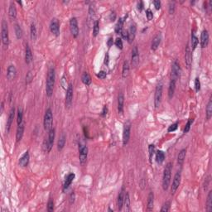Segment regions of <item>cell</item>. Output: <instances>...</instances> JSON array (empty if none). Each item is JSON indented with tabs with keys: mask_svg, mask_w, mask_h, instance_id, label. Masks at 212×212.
Returning a JSON list of instances; mask_svg holds the SVG:
<instances>
[{
	"mask_svg": "<svg viewBox=\"0 0 212 212\" xmlns=\"http://www.w3.org/2000/svg\"><path fill=\"white\" fill-rule=\"evenodd\" d=\"M148 152H149V161H150V162H152V159H153V157L154 155V152H155V146H154V144L149 145Z\"/></svg>",
	"mask_w": 212,
	"mask_h": 212,
	"instance_id": "obj_43",
	"label": "cell"
},
{
	"mask_svg": "<svg viewBox=\"0 0 212 212\" xmlns=\"http://www.w3.org/2000/svg\"><path fill=\"white\" fill-rule=\"evenodd\" d=\"M47 211L49 212H52L54 211V202L52 199H50L48 204H47Z\"/></svg>",
	"mask_w": 212,
	"mask_h": 212,
	"instance_id": "obj_48",
	"label": "cell"
},
{
	"mask_svg": "<svg viewBox=\"0 0 212 212\" xmlns=\"http://www.w3.org/2000/svg\"><path fill=\"white\" fill-rule=\"evenodd\" d=\"M14 116H15V109L14 108H12L9 112V114H8V120H7V126H6V132L8 133L10 131L11 126L13 124V119H14Z\"/></svg>",
	"mask_w": 212,
	"mask_h": 212,
	"instance_id": "obj_16",
	"label": "cell"
},
{
	"mask_svg": "<svg viewBox=\"0 0 212 212\" xmlns=\"http://www.w3.org/2000/svg\"><path fill=\"white\" fill-rule=\"evenodd\" d=\"M108 113V108H107V106L105 105V106H104L103 108V111H102V113H101V116L102 117H104L106 114Z\"/></svg>",
	"mask_w": 212,
	"mask_h": 212,
	"instance_id": "obj_57",
	"label": "cell"
},
{
	"mask_svg": "<svg viewBox=\"0 0 212 212\" xmlns=\"http://www.w3.org/2000/svg\"><path fill=\"white\" fill-rule=\"evenodd\" d=\"M113 44H114V39L112 37H110L109 40H108V41H107V45H108L109 47H111L113 46Z\"/></svg>",
	"mask_w": 212,
	"mask_h": 212,
	"instance_id": "obj_58",
	"label": "cell"
},
{
	"mask_svg": "<svg viewBox=\"0 0 212 212\" xmlns=\"http://www.w3.org/2000/svg\"><path fill=\"white\" fill-rule=\"evenodd\" d=\"M74 202H75V193L72 192L70 196V203L72 204V203H74Z\"/></svg>",
	"mask_w": 212,
	"mask_h": 212,
	"instance_id": "obj_60",
	"label": "cell"
},
{
	"mask_svg": "<svg viewBox=\"0 0 212 212\" xmlns=\"http://www.w3.org/2000/svg\"><path fill=\"white\" fill-rule=\"evenodd\" d=\"M50 29L52 33L56 36L60 35V27H59V22L56 18H53L50 24Z\"/></svg>",
	"mask_w": 212,
	"mask_h": 212,
	"instance_id": "obj_14",
	"label": "cell"
},
{
	"mask_svg": "<svg viewBox=\"0 0 212 212\" xmlns=\"http://www.w3.org/2000/svg\"><path fill=\"white\" fill-rule=\"evenodd\" d=\"M185 62L187 68L191 67L192 63V52L189 46H186V52H185Z\"/></svg>",
	"mask_w": 212,
	"mask_h": 212,
	"instance_id": "obj_15",
	"label": "cell"
},
{
	"mask_svg": "<svg viewBox=\"0 0 212 212\" xmlns=\"http://www.w3.org/2000/svg\"><path fill=\"white\" fill-rule=\"evenodd\" d=\"M54 139H55V129H52L49 131V134H48V139L47 141V147L45 148V150L47 151V153H49L52 150V146L54 143Z\"/></svg>",
	"mask_w": 212,
	"mask_h": 212,
	"instance_id": "obj_12",
	"label": "cell"
},
{
	"mask_svg": "<svg viewBox=\"0 0 212 212\" xmlns=\"http://www.w3.org/2000/svg\"><path fill=\"white\" fill-rule=\"evenodd\" d=\"M79 152H80V162L81 165H85V163L86 162L87 160V156H88V148L85 147V146H82V145H80V148H79Z\"/></svg>",
	"mask_w": 212,
	"mask_h": 212,
	"instance_id": "obj_9",
	"label": "cell"
},
{
	"mask_svg": "<svg viewBox=\"0 0 212 212\" xmlns=\"http://www.w3.org/2000/svg\"><path fill=\"white\" fill-rule=\"evenodd\" d=\"M162 98V84L160 83L157 85L154 94V105L156 108H158L160 105L161 101Z\"/></svg>",
	"mask_w": 212,
	"mask_h": 212,
	"instance_id": "obj_5",
	"label": "cell"
},
{
	"mask_svg": "<svg viewBox=\"0 0 212 212\" xmlns=\"http://www.w3.org/2000/svg\"><path fill=\"white\" fill-rule=\"evenodd\" d=\"M32 80H33V75H32V73H31V71H28V72L27 73V76H26V84L27 85H29L30 83H31Z\"/></svg>",
	"mask_w": 212,
	"mask_h": 212,
	"instance_id": "obj_47",
	"label": "cell"
},
{
	"mask_svg": "<svg viewBox=\"0 0 212 212\" xmlns=\"http://www.w3.org/2000/svg\"><path fill=\"white\" fill-rule=\"evenodd\" d=\"M210 181H211V176H208L206 178V180H205V182H204V191L206 192L207 190V188H208V186H209V183H210Z\"/></svg>",
	"mask_w": 212,
	"mask_h": 212,
	"instance_id": "obj_54",
	"label": "cell"
},
{
	"mask_svg": "<svg viewBox=\"0 0 212 212\" xmlns=\"http://www.w3.org/2000/svg\"><path fill=\"white\" fill-rule=\"evenodd\" d=\"M193 122H194V119H190L188 120V122H187L186 124V127H185V129H184V134H186V133L189 132V130L191 129V125H192Z\"/></svg>",
	"mask_w": 212,
	"mask_h": 212,
	"instance_id": "obj_46",
	"label": "cell"
},
{
	"mask_svg": "<svg viewBox=\"0 0 212 212\" xmlns=\"http://www.w3.org/2000/svg\"><path fill=\"white\" fill-rule=\"evenodd\" d=\"M175 12V2H170L169 3V13L173 14Z\"/></svg>",
	"mask_w": 212,
	"mask_h": 212,
	"instance_id": "obj_50",
	"label": "cell"
},
{
	"mask_svg": "<svg viewBox=\"0 0 212 212\" xmlns=\"http://www.w3.org/2000/svg\"><path fill=\"white\" fill-rule=\"evenodd\" d=\"M139 63V52L138 50V47H134L133 48V51H132L131 64H132V66L136 67V66H138Z\"/></svg>",
	"mask_w": 212,
	"mask_h": 212,
	"instance_id": "obj_13",
	"label": "cell"
},
{
	"mask_svg": "<svg viewBox=\"0 0 212 212\" xmlns=\"http://www.w3.org/2000/svg\"><path fill=\"white\" fill-rule=\"evenodd\" d=\"M186 149H181V150L179 152L178 156H177V162H178V164L180 166L183 165L184 161H185V158H186Z\"/></svg>",
	"mask_w": 212,
	"mask_h": 212,
	"instance_id": "obj_28",
	"label": "cell"
},
{
	"mask_svg": "<svg viewBox=\"0 0 212 212\" xmlns=\"http://www.w3.org/2000/svg\"><path fill=\"white\" fill-rule=\"evenodd\" d=\"M124 197H125V191H124V187L123 186L122 189H121V191L119 192V197H118V202H117L119 211H121L122 208H123V206H124Z\"/></svg>",
	"mask_w": 212,
	"mask_h": 212,
	"instance_id": "obj_21",
	"label": "cell"
},
{
	"mask_svg": "<svg viewBox=\"0 0 212 212\" xmlns=\"http://www.w3.org/2000/svg\"><path fill=\"white\" fill-rule=\"evenodd\" d=\"M104 63H105L106 65L109 64V55H108V54L105 55V61H104Z\"/></svg>",
	"mask_w": 212,
	"mask_h": 212,
	"instance_id": "obj_63",
	"label": "cell"
},
{
	"mask_svg": "<svg viewBox=\"0 0 212 212\" xmlns=\"http://www.w3.org/2000/svg\"><path fill=\"white\" fill-rule=\"evenodd\" d=\"M181 171H178L176 173V175L174 176V179L172 181V185L171 187V194H175V192H176V190L178 189V187L180 186V183H181Z\"/></svg>",
	"mask_w": 212,
	"mask_h": 212,
	"instance_id": "obj_8",
	"label": "cell"
},
{
	"mask_svg": "<svg viewBox=\"0 0 212 212\" xmlns=\"http://www.w3.org/2000/svg\"><path fill=\"white\" fill-rule=\"evenodd\" d=\"M17 76V70L16 67L13 65H10L8 67V71H7V78L9 80H13L16 78Z\"/></svg>",
	"mask_w": 212,
	"mask_h": 212,
	"instance_id": "obj_18",
	"label": "cell"
},
{
	"mask_svg": "<svg viewBox=\"0 0 212 212\" xmlns=\"http://www.w3.org/2000/svg\"><path fill=\"white\" fill-rule=\"evenodd\" d=\"M177 128H178V122H176L175 124L170 125L169 128H168V129H167V131H168V132H173V131H175V130L177 129Z\"/></svg>",
	"mask_w": 212,
	"mask_h": 212,
	"instance_id": "obj_51",
	"label": "cell"
},
{
	"mask_svg": "<svg viewBox=\"0 0 212 212\" xmlns=\"http://www.w3.org/2000/svg\"><path fill=\"white\" fill-rule=\"evenodd\" d=\"M8 15L9 17L12 20H14L17 17V9L13 3H11L10 6H9V9H8Z\"/></svg>",
	"mask_w": 212,
	"mask_h": 212,
	"instance_id": "obj_29",
	"label": "cell"
},
{
	"mask_svg": "<svg viewBox=\"0 0 212 212\" xmlns=\"http://www.w3.org/2000/svg\"><path fill=\"white\" fill-rule=\"evenodd\" d=\"M171 169H172V164L171 162H168L166 165L163 171V176H162V188L164 191H167L170 186L171 176Z\"/></svg>",
	"mask_w": 212,
	"mask_h": 212,
	"instance_id": "obj_2",
	"label": "cell"
},
{
	"mask_svg": "<svg viewBox=\"0 0 212 212\" xmlns=\"http://www.w3.org/2000/svg\"><path fill=\"white\" fill-rule=\"evenodd\" d=\"M206 120H210L212 116V99H210L209 102L207 104L206 109Z\"/></svg>",
	"mask_w": 212,
	"mask_h": 212,
	"instance_id": "obj_32",
	"label": "cell"
},
{
	"mask_svg": "<svg viewBox=\"0 0 212 212\" xmlns=\"http://www.w3.org/2000/svg\"><path fill=\"white\" fill-rule=\"evenodd\" d=\"M124 94H119L118 97V111L119 114H123L124 113Z\"/></svg>",
	"mask_w": 212,
	"mask_h": 212,
	"instance_id": "obj_23",
	"label": "cell"
},
{
	"mask_svg": "<svg viewBox=\"0 0 212 212\" xmlns=\"http://www.w3.org/2000/svg\"><path fill=\"white\" fill-rule=\"evenodd\" d=\"M3 108H4V104H3V102H2V104H1V113H3Z\"/></svg>",
	"mask_w": 212,
	"mask_h": 212,
	"instance_id": "obj_64",
	"label": "cell"
},
{
	"mask_svg": "<svg viewBox=\"0 0 212 212\" xmlns=\"http://www.w3.org/2000/svg\"><path fill=\"white\" fill-rule=\"evenodd\" d=\"M15 34L17 39H21L22 37V30L18 24H15Z\"/></svg>",
	"mask_w": 212,
	"mask_h": 212,
	"instance_id": "obj_41",
	"label": "cell"
},
{
	"mask_svg": "<svg viewBox=\"0 0 212 212\" xmlns=\"http://www.w3.org/2000/svg\"><path fill=\"white\" fill-rule=\"evenodd\" d=\"M206 211L208 212L212 211V191H210L207 196Z\"/></svg>",
	"mask_w": 212,
	"mask_h": 212,
	"instance_id": "obj_34",
	"label": "cell"
},
{
	"mask_svg": "<svg viewBox=\"0 0 212 212\" xmlns=\"http://www.w3.org/2000/svg\"><path fill=\"white\" fill-rule=\"evenodd\" d=\"M170 207H171V203L169 202H167L164 203V205L162 206L161 211L162 212H167L170 211Z\"/></svg>",
	"mask_w": 212,
	"mask_h": 212,
	"instance_id": "obj_45",
	"label": "cell"
},
{
	"mask_svg": "<svg viewBox=\"0 0 212 212\" xmlns=\"http://www.w3.org/2000/svg\"><path fill=\"white\" fill-rule=\"evenodd\" d=\"M75 176H76V175H75L74 173H70V174L68 175L67 177H66V181H65L64 186H63V190H64V191H65L66 189H67L68 187L71 186V182H72L73 180L75 179Z\"/></svg>",
	"mask_w": 212,
	"mask_h": 212,
	"instance_id": "obj_31",
	"label": "cell"
},
{
	"mask_svg": "<svg viewBox=\"0 0 212 212\" xmlns=\"http://www.w3.org/2000/svg\"><path fill=\"white\" fill-rule=\"evenodd\" d=\"M136 31L137 28L134 24H132L129 27V30L128 31V41L129 43H132L134 40L135 36H136Z\"/></svg>",
	"mask_w": 212,
	"mask_h": 212,
	"instance_id": "obj_20",
	"label": "cell"
},
{
	"mask_svg": "<svg viewBox=\"0 0 212 212\" xmlns=\"http://www.w3.org/2000/svg\"><path fill=\"white\" fill-rule=\"evenodd\" d=\"M22 118H23L22 109L19 108L18 110H17V124H18V125L22 123Z\"/></svg>",
	"mask_w": 212,
	"mask_h": 212,
	"instance_id": "obj_44",
	"label": "cell"
},
{
	"mask_svg": "<svg viewBox=\"0 0 212 212\" xmlns=\"http://www.w3.org/2000/svg\"><path fill=\"white\" fill-rule=\"evenodd\" d=\"M55 79H56V73L54 67H51L48 71L47 78V84H46V92L48 97H51L53 94L54 85H55Z\"/></svg>",
	"mask_w": 212,
	"mask_h": 212,
	"instance_id": "obj_1",
	"label": "cell"
},
{
	"mask_svg": "<svg viewBox=\"0 0 212 212\" xmlns=\"http://www.w3.org/2000/svg\"><path fill=\"white\" fill-rule=\"evenodd\" d=\"M1 38L4 48H8L9 44V36H8V23L5 20L2 21V29H1Z\"/></svg>",
	"mask_w": 212,
	"mask_h": 212,
	"instance_id": "obj_3",
	"label": "cell"
},
{
	"mask_svg": "<svg viewBox=\"0 0 212 212\" xmlns=\"http://www.w3.org/2000/svg\"><path fill=\"white\" fill-rule=\"evenodd\" d=\"M24 128H25V126H24V124H22V123L18 125V127L17 129V133H16L17 142H19L22 139V138L23 136V133H24Z\"/></svg>",
	"mask_w": 212,
	"mask_h": 212,
	"instance_id": "obj_24",
	"label": "cell"
},
{
	"mask_svg": "<svg viewBox=\"0 0 212 212\" xmlns=\"http://www.w3.org/2000/svg\"><path fill=\"white\" fill-rule=\"evenodd\" d=\"M70 29L72 36L76 38L79 35V27H78V22L76 17H72L70 20Z\"/></svg>",
	"mask_w": 212,
	"mask_h": 212,
	"instance_id": "obj_11",
	"label": "cell"
},
{
	"mask_svg": "<svg viewBox=\"0 0 212 212\" xmlns=\"http://www.w3.org/2000/svg\"><path fill=\"white\" fill-rule=\"evenodd\" d=\"M124 206L125 207V211H130V198L129 194L127 192L125 193V197H124Z\"/></svg>",
	"mask_w": 212,
	"mask_h": 212,
	"instance_id": "obj_37",
	"label": "cell"
},
{
	"mask_svg": "<svg viewBox=\"0 0 212 212\" xmlns=\"http://www.w3.org/2000/svg\"><path fill=\"white\" fill-rule=\"evenodd\" d=\"M175 90H176V80H171L170 84H169V88H168V97H169V99H171L173 97L174 93H175Z\"/></svg>",
	"mask_w": 212,
	"mask_h": 212,
	"instance_id": "obj_26",
	"label": "cell"
},
{
	"mask_svg": "<svg viewBox=\"0 0 212 212\" xmlns=\"http://www.w3.org/2000/svg\"><path fill=\"white\" fill-rule=\"evenodd\" d=\"M73 99V85L72 84H69L66 89V107L70 108L71 106Z\"/></svg>",
	"mask_w": 212,
	"mask_h": 212,
	"instance_id": "obj_10",
	"label": "cell"
},
{
	"mask_svg": "<svg viewBox=\"0 0 212 212\" xmlns=\"http://www.w3.org/2000/svg\"><path fill=\"white\" fill-rule=\"evenodd\" d=\"M122 36H123V38L124 39H127L128 40V31H122V32L120 33Z\"/></svg>",
	"mask_w": 212,
	"mask_h": 212,
	"instance_id": "obj_59",
	"label": "cell"
},
{
	"mask_svg": "<svg viewBox=\"0 0 212 212\" xmlns=\"http://www.w3.org/2000/svg\"><path fill=\"white\" fill-rule=\"evenodd\" d=\"M129 63L128 61H125L123 65V71H122V76L126 78L129 76Z\"/></svg>",
	"mask_w": 212,
	"mask_h": 212,
	"instance_id": "obj_33",
	"label": "cell"
},
{
	"mask_svg": "<svg viewBox=\"0 0 212 212\" xmlns=\"http://www.w3.org/2000/svg\"><path fill=\"white\" fill-rule=\"evenodd\" d=\"M161 40H162V36H161L160 33H158V34H157L154 37H153V41H152V44H151V49L153 50V51H156L158 47H159V45H160L161 43Z\"/></svg>",
	"mask_w": 212,
	"mask_h": 212,
	"instance_id": "obj_19",
	"label": "cell"
},
{
	"mask_svg": "<svg viewBox=\"0 0 212 212\" xmlns=\"http://www.w3.org/2000/svg\"><path fill=\"white\" fill-rule=\"evenodd\" d=\"M52 121H53V115H52V111L51 109H47L45 115H44V129L47 131H50L52 128Z\"/></svg>",
	"mask_w": 212,
	"mask_h": 212,
	"instance_id": "obj_4",
	"label": "cell"
},
{
	"mask_svg": "<svg viewBox=\"0 0 212 212\" xmlns=\"http://www.w3.org/2000/svg\"><path fill=\"white\" fill-rule=\"evenodd\" d=\"M99 31V21H95L93 26V36H97Z\"/></svg>",
	"mask_w": 212,
	"mask_h": 212,
	"instance_id": "obj_42",
	"label": "cell"
},
{
	"mask_svg": "<svg viewBox=\"0 0 212 212\" xmlns=\"http://www.w3.org/2000/svg\"><path fill=\"white\" fill-rule=\"evenodd\" d=\"M130 129H131V123L127 121L124 126V133H123V144L124 146L128 144L130 138Z\"/></svg>",
	"mask_w": 212,
	"mask_h": 212,
	"instance_id": "obj_6",
	"label": "cell"
},
{
	"mask_svg": "<svg viewBox=\"0 0 212 212\" xmlns=\"http://www.w3.org/2000/svg\"><path fill=\"white\" fill-rule=\"evenodd\" d=\"M123 26H124V20H123V18H119L115 26V32L118 34L121 33L123 31Z\"/></svg>",
	"mask_w": 212,
	"mask_h": 212,
	"instance_id": "obj_38",
	"label": "cell"
},
{
	"mask_svg": "<svg viewBox=\"0 0 212 212\" xmlns=\"http://www.w3.org/2000/svg\"><path fill=\"white\" fill-rule=\"evenodd\" d=\"M143 3L142 1H140L139 3V4H138V9L141 12V11L143 10Z\"/></svg>",
	"mask_w": 212,
	"mask_h": 212,
	"instance_id": "obj_61",
	"label": "cell"
},
{
	"mask_svg": "<svg viewBox=\"0 0 212 212\" xmlns=\"http://www.w3.org/2000/svg\"><path fill=\"white\" fill-rule=\"evenodd\" d=\"M209 43V33L207 30H203L201 35V47L205 48L208 46Z\"/></svg>",
	"mask_w": 212,
	"mask_h": 212,
	"instance_id": "obj_17",
	"label": "cell"
},
{
	"mask_svg": "<svg viewBox=\"0 0 212 212\" xmlns=\"http://www.w3.org/2000/svg\"><path fill=\"white\" fill-rule=\"evenodd\" d=\"M29 158H30L29 153L27 151L26 153L22 156V157H21L20 160H19V164H20V166L23 167H27V166L28 165V163H29Z\"/></svg>",
	"mask_w": 212,
	"mask_h": 212,
	"instance_id": "obj_25",
	"label": "cell"
},
{
	"mask_svg": "<svg viewBox=\"0 0 212 212\" xmlns=\"http://www.w3.org/2000/svg\"><path fill=\"white\" fill-rule=\"evenodd\" d=\"M30 32H31V39L32 41H35L36 38V28L34 23H31V24Z\"/></svg>",
	"mask_w": 212,
	"mask_h": 212,
	"instance_id": "obj_40",
	"label": "cell"
},
{
	"mask_svg": "<svg viewBox=\"0 0 212 212\" xmlns=\"http://www.w3.org/2000/svg\"><path fill=\"white\" fill-rule=\"evenodd\" d=\"M115 18H116V14H115V13H112L110 14V20L114 21L115 20Z\"/></svg>",
	"mask_w": 212,
	"mask_h": 212,
	"instance_id": "obj_62",
	"label": "cell"
},
{
	"mask_svg": "<svg viewBox=\"0 0 212 212\" xmlns=\"http://www.w3.org/2000/svg\"><path fill=\"white\" fill-rule=\"evenodd\" d=\"M153 4H154V7L157 10L160 9L161 8V2L159 0H156V1H153Z\"/></svg>",
	"mask_w": 212,
	"mask_h": 212,
	"instance_id": "obj_56",
	"label": "cell"
},
{
	"mask_svg": "<svg viewBox=\"0 0 212 212\" xmlns=\"http://www.w3.org/2000/svg\"><path fill=\"white\" fill-rule=\"evenodd\" d=\"M199 43V40H198V37H197L194 33L192 34V51H194L196 48H197V45Z\"/></svg>",
	"mask_w": 212,
	"mask_h": 212,
	"instance_id": "obj_39",
	"label": "cell"
},
{
	"mask_svg": "<svg viewBox=\"0 0 212 212\" xmlns=\"http://www.w3.org/2000/svg\"><path fill=\"white\" fill-rule=\"evenodd\" d=\"M165 160V154L162 151H157V154H156V162L157 163H162Z\"/></svg>",
	"mask_w": 212,
	"mask_h": 212,
	"instance_id": "obj_35",
	"label": "cell"
},
{
	"mask_svg": "<svg viewBox=\"0 0 212 212\" xmlns=\"http://www.w3.org/2000/svg\"><path fill=\"white\" fill-rule=\"evenodd\" d=\"M32 61V52L30 47L27 44L26 52H25V62L27 64H30Z\"/></svg>",
	"mask_w": 212,
	"mask_h": 212,
	"instance_id": "obj_27",
	"label": "cell"
},
{
	"mask_svg": "<svg viewBox=\"0 0 212 212\" xmlns=\"http://www.w3.org/2000/svg\"><path fill=\"white\" fill-rule=\"evenodd\" d=\"M146 16H147V18H148V20H152L153 19V12L151 9H147L146 10Z\"/></svg>",
	"mask_w": 212,
	"mask_h": 212,
	"instance_id": "obj_53",
	"label": "cell"
},
{
	"mask_svg": "<svg viewBox=\"0 0 212 212\" xmlns=\"http://www.w3.org/2000/svg\"><path fill=\"white\" fill-rule=\"evenodd\" d=\"M153 205H154V194L153 192H151L148 197V202H147V211H152L153 209Z\"/></svg>",
	"mask_w": 212,
	"mask_h": 212,
	"instance_id": "obj_22",
	"label": "cell"
},
{
	"mask_svg": "<svg viewBox=\"0 0 212 212\" xmlns=\"http://www.w3.org/2000/svg\"><path fill=\"white\" fill-rule=\"evenodd\" d=\"M106 72L105 71H99V72L97 74V77L99 78V79H104V78L106 77Z\"/></svg>",
	"mask_w": 212,
	"mask_h": 212,
	"instance_id": "obj_55",
	"label": "cell"
},
{
	"mask_svg": "<svg viewBox=\"0 0 212 212\" xmlns=\"http://www.w3.org/2000/svg\"><path fill=\"white\" fill-rule=\"evenodd\" d=\"M66 136L65 134H62L61 138L58 140V143H57V149L59 151H61L63 149L64 146L66 144Z\"/></svg>",
	"mask_w": 212,
	"mask_h": 212,
	"instance_id": "obj_30",
	"label": "cell"
},
{
	"mask_svg": "<svg viewBox=\"0 0 212 212\" xmlns=\"http://www.w3.org/2000/svg\"><path fill=\"white\" fill-rule=\"evenodd\" d=\"M81 80L85 85H90L91 84V77L87 72L83 73L82 76H81Z\"/></svg>",
	"mask_w": 212,
	"mask_h": 212,
	"instance_id": "obj_36",
	"label": "cell"
},
{
	"mask_svg": "<svg viewBox=\"0 0 212 212\" xmlns=\"http://www.w3.org/2000/svg\"><path fill=\"white\" fill-rule=\"evenodd\" d=\"M115 46L118 47L119 49L122 50L123 49V41L121 40V38H117L115 41Z\"/></svg>",
	"mask_w": 212,
	"mask_h": 212,
	"instance_id": "obj_49",
	"label": "cell"
},
{
	"mask_svg": "<svg viewBox=\"0 0 212 212\" xmlns=\"http://www.w3.org/2000/svg\"><path fill=\"white\" fill-rule=\"evenodd\" d=\"M195 88H196V91H199L201 90V82L199 78H196L195 79Z\"/></svg>",
	"mask_w": 212,
	"mask_h": 212,
	"instance_id": "obj_52",
	"label": "cell"
},
{
	"mask_svg": "<svg viewBox=\"0 0 212 212\" xmlns=\"http://www.w3.org/2000/svg\"><path fill=\"white\" fill-rule=\"evenodd\" d=\"M180 76H181V67L179 63L175 61L171 66V80H174L176 81V80L180 77Z\"/></svg>",
	"mask_w": 212,
	"mask_h": 212,
	"instance_id": "obj_7",
	"label": "cell"
}]
</instances>
